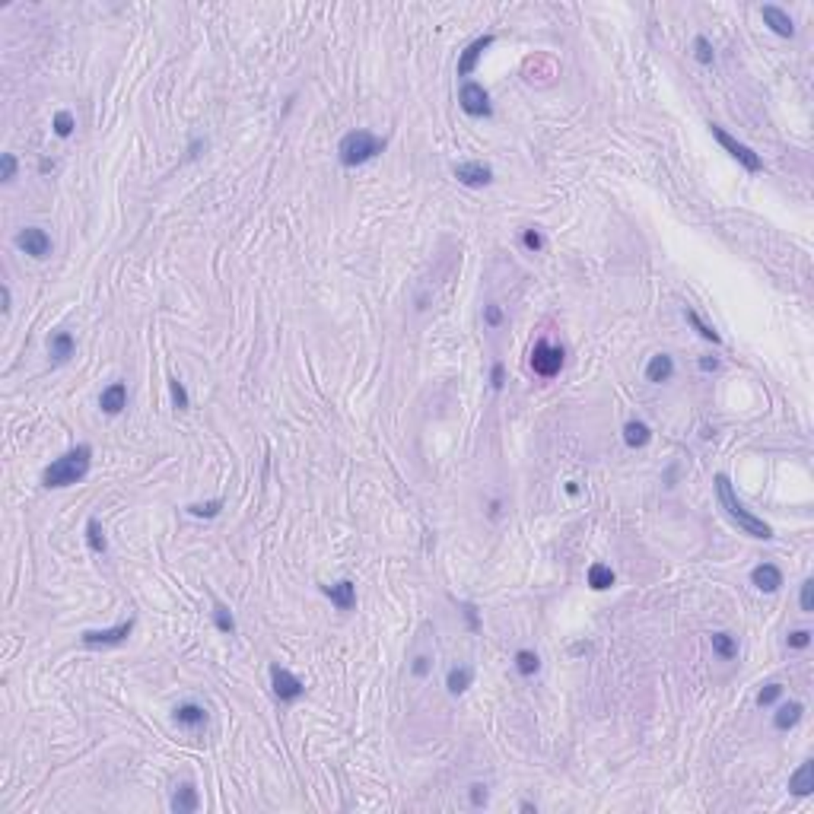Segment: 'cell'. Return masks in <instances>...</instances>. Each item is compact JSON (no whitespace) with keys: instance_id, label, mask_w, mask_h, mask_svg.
I'll list each match as a JSON object with an SVG mask.
<instances>
[{"instance_id":"cell-25","label":"cell","mask_w":814,"mask_h":814,"mask_svg":"<svg viewBox=\"0 0 814 814\" xmlns=\"http://www.w3.org/2000/svg\"><path fill=\"white\" fill-rule=\"evenodd\" d=\"M712 652L719 655V659L731 662L738 655V640L731 633H712Z\"/></svg>"},{"instance_id":"cell-35","label":"cell","mask_w":814,"mask_h":814,"mask_svg":"<svg viewBox=\"0 0 814 814\" xmlns=\"http://www.w3.org/2000/svg\"><path fill=\"white\" fill-rule=\"evenodd\" d=\"M786 646L789 649H808L811 646V630H792L786 636Z\"/></svg>"},{"instance_id":"cell-14","label":"cell","mask_w":814,"mask_h":814,"mask_svg":"<svg viewBox=\"0 0 814 814\" xmlns=\"http://www.w3.org/2000/svg\"><path fill=\"white\" fill-rule=\"evenodd\" d=\"M99 407L108 413V417L121 413V411L127 407V385H125V382H112L108 388H102V395H99Z\"/></svg>"},{"instance_id":"cell-40","label":"cell","mask_w":814,"mask_h":814,"mask_svg":"<svg viewBox=\"0 0 814 814\" xmlns=\"http://www.w3.org/2000/svg\"><path fill=\"white\" fill-rule=\"evenodd\" d=\"M802 610H805V614H811V610H814V582L811 579L802 582Z\"/></svg>"},{"instance_id":"cell-34","label":"cell","mask_w":814,"mask_h":814,"mask_svg":"<svg viewBox=\"0 0 814 814\" xmlns=\"http://www.w3.org/2000/svg\"><path fill=\"white\" fill-rule=\"evenodd\" d=\"M779 697H783V684H766V687L757 694V707H770V703H776Z\"/></svg>"},{"instance_id":"cell-46","label":"cell","mask_w":814,"mask_h":814,"mask_svg":"<svg viewBox=\"0 0 814 814\" xmlns=\"http://www.w3.org/2000/svg\"><path fill=\"white\" fill-rule=\"evenodd\" d=\"M519 808H522V811H538V805H534V802H522Z\"/></svg>"},{"instance_id":"cell-10","label":"cell","mask_w":814,"mask_h":814,"mask_svg":"<svg viewBox=\"0 0 814 814\" xmlns=\"http://www.w3.org/2000/svg\"><path fill=\"white\" fill-rule=\"evenodd\" d=\"M452 172H455V179L467 188H484L493 181V169L487 166V162H455Z\"/></svg>"},{"instance_id":"cell-29","label":"cell","mask_w":814,"mask_h":814,"mask_svg":"<svg viewBox=\"0 0 814 814\" xmlns=\"http://www.w3.org/2000/svg\"><path fill=\"white\" fill-rule=\"evenodd\" d=\"M687 322L694 324V328H697V334H700L703 341H709V344H722V334H719V331L712 328V324H707V322H703V318L697 315L694 309H687Z\"/></svg>"},{"instance_id":"cell-31","label":"cell","mask_w":814,"mask_h":814,"mask_svg":"<svg viewBox=\"0 0 814 814\" xmlns=\"http://www.w3.org/2000/svg\"><path fill=\"white\" fill-rule=\"evenodd\" d=\"M220 509H223V500H210V503H191L188 512L194 519H213V515H220Z\"/></svg>"},{"instance_id":"cell-7","label":"cell","mask_w":814,"mask_h":814,"mask_svg":"<svg viewBox=\"0 0 814 814\" xmlns=\"http://www.w3.org/2000/svg\"><path fill=\"white\" fill-rule=\"evenodd\" d=\"M270 687H274V697L280 703H296L305 694V684L293 671L280 668V665H270Z\"/></svg>"},{"instance_id":"cell-44","label":"cell","mask_w":814,"mask_h":814,"mask_svg":"<svg viewBox=\"0 0 814 814\" xmlns=\"http://www.w3.org/2000/svg\"><path fill=\"white\" fill-rule=\"evenodd\" d=\"M700 369H703V372H716V369H719V359H716V356H700Z\"/></svg>"},{"instance_id":"cell-30","label":"cell","mask_w":814,"mask_h":814,"mask_svg":"<svg viewBox=\"0 0 814 814\" xmlns=\"http://www.w3.org/2000/svg\"><path fill=\"white\" fill-rule=\"evenodd\" d=\"M694 58L700 60L703 67H709L712 60H716V51H712V42H709L707 36H697V38H694Z\"/></svg>"},{"instance_id":"cell-23","label":"cell","mask_w":814,"mask_h":814,"mask_svg":"<svg viewBox=\"0 0 814 814\" xmlns=\"http://www.w3.org/2000/svg\"><path fill=\"white\" fill-rule=\"evenodd\" d=\"M474 681V668H467V665H455V668H449V675H445V687H449L452 697L465 694L467 687H471Z\"/></svg>"},{"instance_id":"cell-42","label":"cell","mask_w":814,"mask_h":814,"mask_svg":"<svg viewBox=\"0 0 814 814\" xmlns=\"http://www.w3.org/2000/svg\"><path fill=\"white\" fill-rule=\"evenodd\" d=\"M490 385H493V391H500L506 385V366L503 363H493V369H490Z\"/></svg>"},{"instance_id":"cell-5","label":"cell","mask_w":814,"mask_h":814,"mask_svg":"<svg viewBox=\"0 0 814 814\" xmlns=\"http://www.w3.org/2000/svg\"><path fill=\"white\" fill-rule=\"evenodd\" d=\"M458 105H461V112L471 115V118H490L493 115L490 96H487V90L477 83V80H465V83H461Z\"/></svg>"},{"instance_id":"cell-24","label":"cell","mask_w":814,"mask_h":814,"mask_svg":"<svg viewBox=\"0 0 814 814\" xmlns=\"http://www.w3.org/2000/svg\"><path fill=\"white\" fill-rule=\"evenodd\" d=\"M588 586H592L595 592L610 588L614 586V569L605 566V563H592V566H588Z\"/></svg>"},{"instance_id":"cell-28","label":"cell","mask_w":814,"mask_h":814,"mask_svg":"<svg viewBox=\"0 0 814 814\" xmlns=\"http://www.w3.org/2000/svg\"><path fill=\"white\" fill-rule=\"evenodd\" d=\"M213 623H216L220 633H226V636L236 633V617H233V610L223 605V601H216V605H213Z\"/></svg>"},{"instance_id":"cell-13","label":"cell","mask_w":814,"mask_h":814,"mask_svg":"<svg viewBox=\"0 0 814 814\" xmlns=\"http://www.w3.org/2000/svg\"><path fill=\"white\" fill-rule=\"evenodd\" d=\"M322 592L328 595L331 605L337 610H350L356 605V586L350 579H341V582H334V586H322Z\"/></svg>"},{"instance_id":"cell-19","label":"cell","mask_w":814,"mask_h":814,"mask_svg":"<svg viewBox=\"0 0 814 814\" xmlns=\"http://www.w3.org/2000/svg\"><path fill=\"white\" fill-rule=\"evenodd\" d=\"M671 376H675V359H671L668 354H655L652 359H649V366H646V379H649L652 385L671 382Z\"/></svg>"},{"instance_id":"cell-20","label":"cell","mask_w":814,"mask_h":814,"mask_svg":"<svg viewBox=\"0 0 814 814\" xmlns=\"http://www.w3.org/2000/svg\"><path fill=\"white\" fill-rule=\"evenodd\" d=\"M802 712H805V707L798 700L783 703V707L776 709V716H773V725H776L779 731H789V729H796V725L802 722Z\"/></svg>"},{"instance_id":"cell-6","label":"cell","mask_w":814,"mask_h":814,"mask_svg":"<svg viewBox=\"0 0 814 814\" xmlns=\"http://www.w3.org/2000/svg\"><path fill=\"white\" fill-rule=\"evenodd\" d=\"M134 633V617H127V620L115 623V627H105V630H86L83 636H80V643L90 649H105V646H121V643H127V636Z\"/></svg>"},{"instance_id":"cell-16","label":"cell","mask_w":814,"mask_h":814,"mask_svg":"<svg viewBox=\"0 0 814 814\" xmlns=\"http://www.w3.org/2000/svg\"><path fill=\"white\" fill-rule=\"evenodd\" d=\"M172 719L181 729H201V725H207V709L198 707V703H179L172 709Z\"/></svg>"},{"instance_id":"cell-18","label":"cell","mask_w":814,"mask_h":814,"mask_svg":"<svg viewBox=\"0 0 814 814\" xmlns=\"http://www.w3.org/2000/svg\"><path fill=\"white\" fill-rule=\"evenodd\" d=\"M201 798H198V789H194V783H181L179 789L172 792V811L175 814H191L198 811Z\"/></svg>"},{"instance_id":"cell-36","label":"cell","mask_w":814,"mask_h":814,"mask_svg":"<svg viewBox=\"0 0 814 814\" xmlns=\"http://www.w3.org/2000/svg\"><path fill=\"white\" fill-rule=\"evenodd\" d=\"M522 245H525L528 252H541V248H544V236H541L538 229L532 226V229H525V233H522Z\"/></svg>"},{"instance_id":"cell-15","label":"cell","mask_w":814,"mask_h":814,"mask_svg":"<svg viewBox=\"0 0 814 814\" xmlns=\"http://www.w3.org/2000/svg\"><path fill=\"white\" fill-rule=\"evenodd\" d=\"M751 582H754L761 592H776V588L783 586V573H779V566H773V563H757V566L751 569Z\"/></svg>"},{"instance_id":"cell-32","label":"cell","mask_w":814,"mask_h":814,"mask_svg":"<svg viewBox=\"0 0 814 814\" xmlns=\"http://www.w3.org/2000/svg\"><path fill=\"white\" fill-rule=\"evenodd\" d=\"M51 127H54L58 137H70L73 127H77V121H73L70 112H58V115H54V121H51Z\"/></svg>"},{"instance_id":"cell-41","label":"cell","mask_w":814,"mask_h":814,"mask_svg":"<svg viewBox=\"0 0 814 814\" xmlns=\"http://www.w3.org/2000/svg\"><path fill=\"white\" fill-rule=\"evenodd\" d=\"M430 662H433L430 655H417L413 665H411V675L413 677H426V675H430Z\"/></svg>"},{"instance_id":"cell-22","label":"cell","mask_w":814,"mask_h":814,"mask_svg":"<svg viewBox=\"0 0 814 814\" xmlns=\"http://www.w3.org/2000/svg\"><path fill=\"white\" fill-rule=\"evenodd\" d=\"M811 773H814L811 761H805L796 773H792V776H789V792H792V796H798V798L811 796V789H814V776H811Z\"/></svg>"},{"instance_id":"cell-2","label":"cell","mask_w":814,"mask_h":814,"mask_svg":"<svg viewBox=\"0 0 814 814\" xmlns=\"http://www.w3.org/2000/svg\"><path fill=\"white\" fill-rule=\"evenodd\" d=\"M716 493H719V503H722V509L738 522V528H741L744 534H751V538H763V541L773 538V528L766 525L763 519H757L754 512H748V509H744V503L735 497V490H731V480L725 477V474H716Z\"/></svg>"},{"instance_id":"cell-26","label":"cell","mask_w":814,"mask_h":814,"mask_svg":"<svg viewBox=\"0 0 814 814\" xmlns=\"http://www.w3.org/2000/svg\"><path fill=\"white\" fill-rule=\"evenodd\" d=\"M86 544H90L92 554H105V551H108V541H105V532H102L99 519H90V522H86Z\"/></svg>"},{"instance_id":"cell-43","label":"cell","mask_w":814,"mask_h":814,"mask_svg":"<svg viewBox=\"0 0 814 814\" xmlns=\"http://www.w3.org/2000/svg\"><path fill=\"white\" fill-rule=\"evenodd\" d=\"M465 617H467V627H471V630L480 627V623H477V608H474V605H465Z\"/></svg>"},{"instance_id":"cell-9","label":"cell","mask_w":814,"mask_h":814,"mask_svg":"<svg viewBox=\"0 0 814 814\" xmlns=\"http://www.w3.org/2000/svg\"><path fill=\"white\" fill-rule=\"evenodd\" d=\"M532 369L544 379H554L563 369V347H554L547 341H538L532 350Z\"/></svg>"},{"instance_id":"cell-17","label":"cell","mask_w":814,"mask_h":814,"mask_svg":"<svg viewBox=\"0 0 814 814\" xmlns=\"http://www.w3.org/2000/svg\"><path fill=\"white\" fill-rule=\"evenodd\" d=\"M77 350V341H73L70 331H54L51 341H48V354H51V363H67Z\"/></svg>"},{"instance_id":"cell-27","label":"cell","mask_w":814,"mask_h":814,"mask_svg":"<svg viewBox=\"0 0 814 814\" xmlns=\"http://www.w3.org/2000/svg\"><path fill=\"white\" fill-rule=\"evenodd\" d=\"M538 668H541V659L532 652V649H519V652H515V671H519L522 677L538 675Z\"/></svg>"},{"instance_id":"cell-11","label":"cell","mask_w":814,"mask_h":814,"mask_svg":"<svg viewBox=\"0 0 814 814\" xmlns=\"http://www.w3.org/2000/svg\"><path fill=\"white\" fill-rule=\"evenodd\" d=\"M493 42H497L493 36H480V38H474V42L467 45V48L461 51V58H458V77H471V73L477 70V60L484 58V51L490 48Z\"/></svg>"},{"instance_id":"cell-38","label":"cell","mask_w":814,"mask_h":814,"mask_svg":"<svg viewBox=\"0 0 814 814\" xmlns=\"http://www.w3.org/2000/svg\"><path fill=\"white\" fill-rule=\"evenodd\" d=\"M484 322L490 324V328H500V324H503V309H500V305H493V302L484 305Z\"/></svg>"},{"instance_id":"cell-39","label":"cell","mask_w":814,"mask_h":814,"mask_svg":"<svg viewBox=\"0 0 814 814\" xmlns=\"http://www.w3.org/2000/svg\"><path fill=\"white\" fill-rule=\"evenodd\" d=\"M467 798H471V805H474V808H484V805H487V786L474 783L471 789H467Z\"/></svg>"},{"instance_id":"cell-12","label":"cell","mask_w":814,"mask_h":814,"mask_svg":"<svg viewBox=\"0 0 814 814\" xmlns=\"http://www.w3.org/2000/svg\"><path fill=\"white\" fill-rule=\"evenodd\" d=\"M761 16H763V23L770 26L776 36H783V38H792L796 36V23H792V16L786 10H779V6H773V4H763L761 6Z\"/></svg>"},{"instance_id":"cell-1","label":"cell","mask_w":814,"mask_h":814,"mask_svg":"<svg viewBox=\"0 0 814 814\" xmlns=\"http://www.w3.org/2000/svg\"><path fill=\"white\" fill-rule=\"evenodd\" d=\"M90 461H92V449L90 445H73L70 452H64L60 458H54L42 474V484L45 487H70V484H80V480L90 474Z\"/></svg>"},{"instance_id":"cell-37","label":"cell","mask_w":814,"mask_h":814,"mask_svg":"<svg viewBox=\"0 0 814 814\" xmlns=\"http://www.w3.org/2000/svg\"><path fill=\"white\" fill-rule=\"evenodd\" d=\"M0 179H4V181H13V179H16V156H13V153H4V156H0Z\"/></svg>"},{"instance_id":"cell-33","label":"cell","mask_w":814,"mask_h":814,"mask_svg":"<svg viewBox=\"0 0 814 814\" xmlns=\"http://www.w3.org/2000/svg\"><path fill=\"white\" fill-rule=\"evenodd\" d=\"M169 391H172V404L179 407V411H188L191 401H188V388L181 385V379H175V376L169 379Z\"/></svg>"},{"instance_id":"cell-45","label":"cell","mask_w":814,"mask_h":814,"mask_svg":"<svg viewBox=\"0 0 814 814\" xmlns=\"http://www.w3.org/2000/svg\"><path fill=\"white\" fill-rule=\"evenodd\" d=\"M13 309V296H10V287H4V312Z\"/></svg>"},{"instance_id":"cell-3","label":"cell","mask_w":814,"mask_h":814,"mask_svg":"<svg viewBox=\"0 0 814 814\" xmlns=\"http://www.w3.org/2000/svg\"><path fill=\"white\" fill-rule=\"evenodd\" d=\"M385 150V137H376L372 131H350L341 137L337 144V159L344 162L347 169H356V166H366L369 159H376L379 153Z\"/></svg>"},{"instance_id":"cell-4","label":"cell","mask_w":814,"mask_h":814,"mask_svg":"<svg viewBox=\"0 0 814 814\" xmlns=\"http://www.w3.org/2000/svg\"><path fill=\"white\" fill-rule=\"evenodd\" d=\"M709 131H712V137L719 140V147H722V150L729 153L731 159H738V162H741V166L748 169V172H761V169H763V159H761V156H757L754 150H751L748 144H741V140H735V137H731L729 131H725V127H719V125H709Z\"/></svg>"},{"instance_id":"cell-8","label":"cell","mask_w":814,"mask_h":814,"mask_svg":"<svg viewBox=\"0 0 814 814\" xmlns=\"http://www.w3.org/2000/svg\"><path fill=\"white\" fill-rule=\"evenodd\" d=\"M13 242H16L19 252H26L29 258H38V261H42V258H48L51 248H54V245H51V236L45 233V229H38V226H23Z\"/></svg>"},{"instance_id":"cell-21","label":"cell","mask_w":814,"mask_h":814,"mask_svg":"<svg viewBox=\"0 0 814 814\" xmlns=\"http://www.w3.org/2000/svg\"><path fill=\"white\" fill-rule=\"evenodd\" d=\"M623 443H627L630 449H646V445L652 443V430H649L643 420H630V423L623 426Z\"/></svg>"}]
</instances>
